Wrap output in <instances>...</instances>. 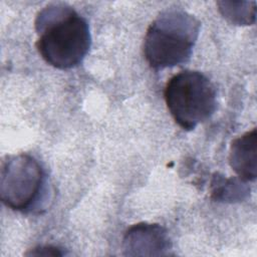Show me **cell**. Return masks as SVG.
I'll list each match as a JSON object with an SVG mask.
<instances>
[{"label": "cell", "instance_id": "1", "mask_svg": "<svg viewBox=\"0 0 257 257\" xmlns=\"http://www.w3.org/2000/svg\"><path fill=\"white\" fill-rule=\"evenodd\" d=\"M36 47L51 66L69 69L84 59L91 44L87 21L66 4H51L36 16Z\"/></svg>", "mask_w": 257, "mask_h": 257}, {"label": "cell", "instance_id": "2", "mask_svg": "<svg viewBox=\"0 0 257 257\" xmlns=\"http://www.w3.org/2000/svg\"><path fill=\"white\" fill-rule=\"evenodd\" d=\"M200 21L181 9H167L150 24L144 55L151 67L164 69L187 62L200 33Z\"/></svg>", "mask_w": 257, "mask_h": 257}, {"label": "cell", "instance_id": "3", "mask_svg": "<svg viewBox=\"0 0 257 257\" xmlns=\"http://www.w3.org/2000/svg\"><path fill=\"white\" fill-rule=\"evenodd\" d=\"M166 104L175 121L192 131L215 112L216 89L202 72L184 70L172 76L164 92Z\"/></svg>", "mask_w": 257, "mask_h": 257}, {"label": "cell", "instance_id": "4", "mask_svg": "<svg viewBox=\"0 0 257 257\" xmlns=\"http://www.w3.org/2000/svg\"><path fill=\"white\" fill-rule=\"evenodd\" d=\"M45 175L40 164L28 154L10 156L1 169L2 203L15 211L31 210L40 198Z\"/></svg>", "mask_w": 257, "mask_h": 257}, {"label": "cell", "instance_id": "5", "mask_svg": "<svg viewBox=\"0 0 257 257\" xmlns=\"http://www.w3.org/2000/svg\"><path fill=\"white\" fill-rule=\"evenodd\" d=\"M171 249L168 232L159 224H136L127 229L122 240L125 256H163L169 255Z\"/></svg>", "mask_w": 257, "mask_h": 257}, {"label": "cell", "instance_id": "6", "mask_svg": "<svg viewBox=\"0 0 257 257\" xmlns=\"http://www.w3.org/2000/svg\"><path fill=\"white\" fill-rule=\"evenodd\" d=\"M229 164L238 177L246 182L257 177V132L253 128L235 139L229 152Z\"/></svg>", "mask_w": 257, "mask_h": 257}, {"label": "cell", "instance_id": "7", "mask_svg": "<svg viewBox=\"0 0 257 257\" xmlns=\"http://www.w3.org/2000/svg\"><path fill=\"white\" fill-rule=\"evenodd\" d=\"M249 192L246 181L239 177L226 179L216 174L211 183L212 198L218 202H240L248 196Z\"/></svg>", "mask_w": 257, "mask_h": 257}, {"label": "cell", "instance_id": "8", "mask_svg": "<svg viewBox=\"0 0 257 257\" xmlns=\"http://www.w3.org/2000/svg\"><path fill=\"white\" fill-rule=\"evenodd\" d=\"M222 16L235 25H251L256 20L255 1H218Z\"/></svg>", "mask_w": 257, "mask_h": 257}, {"label": "cell", "instance_id": "9", "mask_svg": "<svg viewBox=\"0 0 257 257\" xmlns=\"http://www.w3.org/2000/svg\"><path fill=\"white\" fill-rule=\"evenodd\" d=\"M27 255L33 256H62L63 253L60 251L59 248L54 246H39L31 250Z\"/></svg>", "mask_w": 257, "mask_h": 257}]
</instances>
